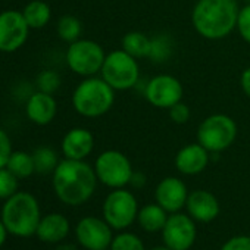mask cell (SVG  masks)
<instances>
[{"label":"cell","instance_id":"20","mask_svg":"<svg viewBox=\"0 0 250 250\" xmlns=\"http://www.w3.org/2000/svg\"><path fill=\"white\" fill-rule=\"evenodd\" d=\"M167 210L158 205V203H150L143 206L142 209H139V215H137V221L140 224V227L147 231V232H156V231H162V228L167 224Z\"/></svg>","mask_w":250,"mask_h":250},{"label":"cell","instance_id":"17","mask_svg":"<svg viewBox=\"0 0 250 250\" xmlns=\"http://www.w3.org/2000/svg\"><path fill=\"white\" fill-rule=\"evenodd\" d=\"M25 113L27 118L36 125H47L55 119L58 113V103L53 94L37 90L28 97L25 104Z\"/></svg>","mask_w":250,"mask_h":250},{"label":"cell","instance_id":"8","mask_svg":"<svg viewBox=\"0 0 250 250\" xmlns=\"http://www.w3.org/2000/svg\"><path fill=\"white\" fill-rule=\"evenodd\" d=\"M106 53L103 47L87 39H80L69 44L66 50V63L72 72L81 77H93L102 71Z\"/></svg>","mask_w":250,"mask_h":250},{"label":"cell","instance_id":"12","mask_svg":"<svg viewBox=\"0 0 250 250\" xmlns=\"http://www.w3.org/2000/svg\"><path fill=\"white\" fill-rule=\"evenodd\" d=\"M162 238L165 246L172 250H188L196 240L194 219L186 213H172L162 228Z\"/></svg>","mask_w":250,"mask_h":250},{"label":"cell","instance_id":"21","mask_svg":"<svg viewBox=\"0 0 250 250\" xmlns=\"http://www.w3.org/2000/svg\"><path fill=\"white\" fill-rule=\"evenodd\" d=\"M22 15L25 22L31 30H40L46 27L52 18L50 6L43 0H33L22 9Z\"/></svg>","mask_w":250,"mask_h":250},{"label":"cell","instance_id":"38","mask_svg":"<svg viewBox=\"0 0 250 250\" xmlns=\"http://www.w3.org/2000/svg\"><path fill=\"white\" fill-rule=\"evenodd\" d=\"M152 250H172V249H169V247H167V246H159V247H155V249H152Z\"/></svg>","mask_w":250,"mask_h":250},{"label":"cell","instance_id":"30","mask_svg":"<svg viewBox=\"0 0 250 250\" xmlns=\"http://www.w3.org/2000/svg\"><path fill=\"white\" fill-rule=\"evenodd\" d=\"M171 52V43L165 37H158L152 40V53L150 58L156 62H162L169 56Z\"/></svg>","mask_w":250,"mask_h":250},{"label":"cell","instance_id":"31","mask_svg":"<svg viewBox=\"0 0 250 250\" xmlns=\"http://www.w3.org/2000/svg\"><path fill=\"white\" fill-rule=\"evenodd\" d=\"M12 143L5 130L0 128V169L8 165V161L12 155Z\"/></svg>","mask_w":250,"mask_h":250},{"label":"cell","instance_id":"15","mask_svg":"<svg viewBox=\"0 0 250 250\" xmlns=\"http://www.w3.org/2000/svg\"><path fill=\"white\" fill-rule=\"evenodd\" d=\"M186 209L194 221L208 224L218 216L219 202L208 190H194L187 197Z\"/></svg>","mask_w":250,"mask_h":250},{"label":"cell","instance_id":"35","mask_svg":"<svg viewBox=\"0 0 250 250\" xmlns=\"http://www.w3.org/2000/svg\"><path fill=\"white\" fill-rule=\"evenodd\" d=\"M130 183H131L133 186H136V187H142V186H145L146 178H145V175H142V174H139V172H134Z\"/></svg>","mask_w":250,"mask_h":250},{"label":"cell","instance_id":"16","mask_svg":"<svg viewBox=\"0 0 250 250\" xmlns=\"http://www.w3.org/2000/svg\"><path fill=\"white\" fill-rule=\"evenodd\" d=\"M61 147L66 159L84 161L94 149V136L87 128H72L63 136Z\"/></svg>","mask_w":250,"mask_h":250},{"label":"cell","instance_id":"2","mask_svg":"<svg viewBox=\"0 0 250 250\" xmlns=\"http://www.w3.org/2000/svg\"><path fill=\"white\" fill-rule=\"evenodd\" d=\"M238 12L235 0H197L191 12V22L203 39L222 40L235 30Z\"/></svg>","mask_w":250,"mask_h":250},{"label":"cell","instance_id":"14","mask_svg":"<svg viewBox=\"0 0 250 250\" xmlns=\"http://www.w3.org/2000/svg\"><path fill=\"white\" fill-rule=\"evenodd\" d=\"M187 197L188 190L186 184L177 177L164 178L155 190L156 203L161 205L168 213L180 212V209L186 206Z\"/></svg>","mask_w":250,"mask_h":250},{"label":"cell","instance_id":"10","mask_svg":"<svg viewBox=\"0 0 250 250\" xmlns=\"http://www.w3.org/2000/svg\"><path fill=\"white\" fill-rule=\"evenodd\" d=\"M30 30L22 12L15 9L0 12V52L14 53L20 50L25 44Z\"/></svg>","mask_w":250,"mask_h":250},{"label":"cell","instance_id":"1","mask_svg":"<svg viewBox=\"0 0 250 250\" xmlns=\"http://www.w3.org/2000/svg\"><path fill=\"white\" fill-rule=\"evenodd\" d=\"M97 175L84 161L63 159L53 171V190L58 199L68 206L85 203L96 191Z\"/></svg>","mask_w":250,"mask_h":250},{"label":"cell","instance_id":"28","mask_svg":"<svg viewBox=\"0 0 250 250\" xmlns=\"http://www.w3.org/2000/svg\"><path fill=\"white\" fill-rule=\"evenodd\" d=\"M61 87V77L56 71L47 69L39 74L37 77V88L39 91L53 94Z\"/></svg>","mask_w":250,"mask_h":250},{"label":"cell","instance_id":"37","mask_svg":"<svg viewBox=\"0 0 250 250\" xmlns=\"http://www.w3.org/2000/svg\"><path fill=\"white\" fill-rule=\"evenodd\" d=\"M53 250H78L75 244H71V243H62V244H58Z\"/></svg>","mask_w":250,"mask_h":250},{"label":"cell","instance_id":"19","mask_svg":"<svg viewBox=\"0 0 250 250\" xmlns=\"http://www.w3.org/2000/svg\"><path fill=\"white\" fill-rule=\"evenodd\" d=\"M69 234V221L62 213L42 216L36 235L43 243H61Z\"/></svg>","mask_w":250,"mask_h":250},{"label":"cell","instance_id":"18","mask_svg":"<svg viewBox=\"0 0 250 250\" xmlns=\"http://www.w3.org/2000/svg\"><path fill=\"white\" fill-rule=\"evenodd\" d=\"M209 152L200 145H187L178 150L175 156V167L184 175H197L208 167Z\"/></svg>","mask_w":250,"mask_h":250},{"label":"cell","instance_id":"33","mask_svg":"<svg viewBox=\"0 0 250 250\" xmlns=\"http://www.w3.org/2000/svg\"><path fill=\"white\" fill-rule=\"evenodd\" d=\"M221 250H250V235H235L225 241Z\"/></svg>","mask_w":250,"mask_h":250},{"label":"cell","instance_id":"11","mask_svg":"<svg viewBox=\"0 0 250 250\" xmlns=\"http://www.w3.org/2000/svg\"><path fill=\"white\" fill-rule=\"evenodd\" d=\"M146 100L159 109H169L183 99V85L174 75L162 74L153 77L145 88Z\"/></svg>","mask_w":250,"mask_h":250},{"label":"cell","instance_id":"23","mask_svg":"<svg viewBox=\"0 0 250 250\" xmlns=\"http://www.w3.org/2000/svg\"><path fill=\"white\" fill-rule=\"evenodd\" d=\"M6 168L20 180L28 178L36 172V167H34V159H33V153L24 152V150H15L12 152Z\"/></svg>","mask_w":250,"mask_h":250},{"label":"cell","instance_id":"4","mask_svg":"<svg viewBox=\"0 0 250 250\" xmlns=\"http://www.w3.org/2000/svg\"><path fill=\"white\" fill-rule=\"evenodd\" d=\"M115 90L100 77H85L72 93V106L85 118H99L110 110Z\"/></svg>","mask_w":250,"mask_h":250},{"label":"cell","instance_id":"5","mask_svg":"<svg viewBox=\"0 0 250 250\" xmlns=\"http://www.w3.org/2000/svg\"><path fill=\"white\" fill-rule=\"evenodd\" d=\"M237 139V124L225 113H213L202 121L197 128V143L208 152L227 150Z\"/></svg>","mask_w":250,"mask_h":250},{"label":"cell","instance_id":"24","mask_svg":"<svg viewBox=\"0 0 250 250\" xmlns=\"http://www.w3.org/2000/svg\"><path fill=\"white\" fill-rule=\"evenodd\" d=\"M33 159H34V167L37 174H53L56 167L59 165L58 153L47 146H42L33 152Z\"/></svg>","mask_w":250,"mask_h":250},{"label":"cell","instance_id":"26","mask_svg":"<svg viewBox=\"0 0 250 250\" xmlns=\"http://www.w3.org/2000/svg\"><path fill=\"white\" fill-rule=\"evenodd\" d=\"M110 250H146L142 238L133 232H121L118 234L112 243Z\"/></svg>","mask_w":250,"mask_h":250},{"label":"cell","instance_id":"27","mask_svg":"<svg viewBox=\"0 0 250 250\" xmlns=\"http://www.w3.org/2000/svg\"><path fill=\"white\" fill-rule=\"evenodd\" d=\"M18 181L20 178L15 177L6 167L0 169V199L6 200L12 197L18 190Z\"/></svg>","mask_w":250,"mask_h":250},{"label":"cell","instance_id":"34","mask_svg":"<svg viewBox=\"0 0 250 250\" xmlns=\"http://www.w3.org/2000/svg\"><path fill=\"white\" fill-rule=\"evenodd\" d=\"M240 83H241V88H243L244 94L250 99V66L243 71Z\"/></svg>","mask_w":250,"mask_h":250},{"label":"cell","instance_id":"22","mask_svg":"<svg viewBox=\"0 0 250 250\" xmlns=\"http://www.w3.org/2000/svg\"><path fill=\"white\" fill-rule=\"evenodd\" d=\"M122 50H125L128 55H131L136 59L150 58L152 40L140 31L127 33L122 39Z\"/></svg>","mask_w":250,"mask_h":250},{"label":"cell","instance_id":"9","mask_svg":"<svg viewBox=\"0 0 250 250\" xmlns=\"http://www.w3.org/2000/svg\"><path fill=\"white\" fill-rule=\"evenodd\" d=\"M97 180L110 188H122L130 184L134 174L130 159L118 150H106L96 159Z\"/></svg>","mask_w":250,"mask_h":250},{"label":"cell","instance_id":"6","mask_svg":"<svg viewBox=\"0 0 250 250\" xmlns=\"http://www.w3.org/2000/svg\"><path fill=\"white\" fill-rule=\"evenodd\" d=\"M100 74L113 90L125 91L139 83L140 66L136 58L121 49L106 55Z\"/></svg>","mask_w":250,"mask_h":250},{"label":"cell","instance_id":"3","mask_svg":"<svg viewBox=\"0 0 250 250\" xmlns=\"http://www.w3.org/2000/svg\"><path fill=\"white\" fill-rule=\"evenodd\" d=\"M9 234L21 238L36 235L39 222L42 219L39 200L28 191H17L6 199L0 213Z\"/></svg>","mask_w":250,"mask_h":250},{"label":"cell","instance_id":"25","mask_svg":"<svg viewBox=\"0 0 250 250\" xmlns=\"http://www.w3.org/2000/svg\"><path fill=\"white\" fill-rule=\"evenodd\" d=\"M56 31H58V36L61 40L71 44V43L80 40L81 33H83V25L78 18H75L72 15H63L58 21Z\"/></svg>","mask_w":250,"mask_h":250},{"label":"cell","instance_id":"7","mask_svg":"<svg viewBox=\"0 0 250 250\" xmlns=\"http://www.w3.org/2000/svg\"><path fill=\"white\" fill-rule=\"evenodd\" d=\"M103 219L115 229L128 228L139 215V203L128 190L113 188L103 202Z\"/></svg>","mask_w":250,"mask_h":250},{"label":"cell","instance_id":"39","mask_svg":"<svg viewBox=\"0 0 250 250\" xmlns=\"http://www.w3.org/2000/svg\"><path fill=\"white\" fill-rule=\"evenodd\" d=\"M244 2H247V3H250V0H244Z\"/></svg>","mask_w":250,"mask_h":250},{"label":"cell","instance_id":"13","mask_svg":"<svg viewBox=\"0 0 250 250\" xmlns=\"http://www.w3.org/2000/svg\"><path fill=\"white\" fill-rule=\"evenodd\" d=\"M78 243L87 250H106L112 243V227L100 218L85 216L75 227Z\"/></svg>","mask_w":250,"mask_h":250},{"label":"cell","instance_id":"32","mask_svg":"<svg viewBox=\"0 0 250 250\" xmlns=\"http://www.w3.org/2000/svg\"><path fill=\"white\" fill-rule=\"evenodd\" d=\"M169 116H171L172 122H175L178 125L186 124L190 119V109L186 103L178 102L172 107H169Z\"/></svg>","mask_w":250,"mask_h":250},{"label":"cell","instance_id":"36","mask_svg":"<svg viewBox=\"0 0 250 250\" xmlns=\"http://www.w3.org/2000/svg\"><path fill=\"white\" fill-rule=\"evenodd\" d=\"M8 229H6V227H5V224H3V221L0 219V247H2L5 243H6V238H8Z\"/></svg>","mask_w":250,"mask_h":250},{"label":"cell","instance_id":"29","mask_svg":"<svg viewBox=\"0 0 250 250\" xmlns=\"http://www.w3.org/2000/svg\"><path fill=\"white\" fill-rule=\"evenodd\" d=\"M237 31L240 37L250 44V3H247L244 8L240 9L238 18H237Z\"/></svg>","mask_w":250,"mask_h":250}]
</instances>
